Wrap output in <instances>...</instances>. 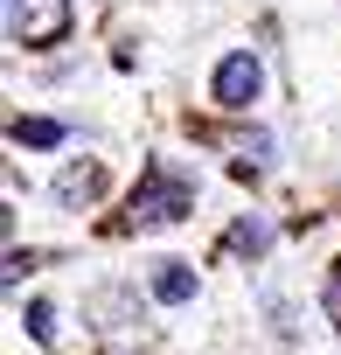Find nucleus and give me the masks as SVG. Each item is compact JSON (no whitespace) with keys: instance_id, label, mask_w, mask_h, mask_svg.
Here are the masks:
<instances>
[{"instance_id":"obj_1","label":"nucleus","mask_w":341,"mask_h":355,"mask_svg":"<svg viewBox=\"0 0 341 355\" xmlns=\"http://www.w3.org/2000/svg\"><path fill=\"white\" fill-rule=\"evenodd\" d=\"M8 35L21 49H56L70 35V0H8Z\"/></svg>"},{"instance_id":"obj_2","label":"nucleus","mask_w":341,"mask_h":355,"mask_svg":"<svg viewBox=\"0 0 341 355\" xmlns=\"http://www.w3.org/2000/svg\"><path fill=\"white\" fill-rule=\"evenodd\" d=\"M209 98H216L223 112H251V105L265 98V63H258L251 49H230V56L216 63V77H209Z\"/></svg>"},{"instance_id":"obj_3","label":"nucleus","mask_w":341,"mask_h":355,"mask_svg":"<svg viewBox=\"0 0 341 355\" xmlns=\"http://www.w3.org/2000/svg\"><path fill=\"white\" fill-rule=\"evenodd\" d=\"M189 202H195L189 182H167V174H153L146 189H132V216H139V223H182Z\"/></svg>"},{"instance_id":"obj_4","label":"nucleus","mask_w":341,"mask_h":355,"mask_svg":"<svg viewBox=\"0 0 341 355\" xmlns=\"http://www.w3.org/2000/svg\"><path fill=\"white\" fill-rule=\"evenodd\" d=\"M153 300H160V306H189V300H195V272H189L182 258L153 265Z\"/></svg>"},{"instance_id":"obj_5","label":"nucleus","mask_w":341,"mask_h":355,"mask_svg":"<svg viewBox=\"0 0 341 355\" xmlns=\"http://www.w3.org/2000/svg\"><path fill=\"white\" fill-rule=\"evenodd\" d=\"M98 182H105L98 167H63V174H56V196H63V202H91Z\"/></svg>"},{"instance_id":"obj_6","label":"nucleus","mask_w":341,"mask_h":355,"mask_svg":"<svg viewBox=\"0 0 341 355\" xmlns=\"http://www.w3.org/2000/svg\"><path fill=\"white\" fill-rule=\"evenodd\" d=\"M15 146H63L56 119H15Z\"/></svg>"},{"instance_id":"obj_7","label":"nucleus","mask_w":341,"mask_h":355,"mask_svg":"<svg viewBox=\"0 0 341 355\" xmlns=\"http://www.w3.org/2000/svg\"><path fill=\"white\" fill-rule=\"evenodd\" d=\"M21 327H28L35 341H56V306H49V300H28V313H21Z\"/></svg>"},{"instance_id":"obj_8","label":"nucleus","mask_w":341,"mask_h":355,"mask_svg":"<svg viewBox=\"0 0 341 355\" xmlns=\"http://www.w3.org/2000/svg\"><path fill=\"white\" fill-rule=\"evenodd\" d=\"M327 320H334V327H341V272H334V279H327Z\"/></svg>"}]
</instances>
